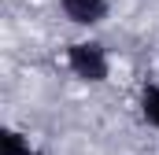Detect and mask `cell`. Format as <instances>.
<instances>
[{
  "mask_svg": "<svg viewBox=\"0 0 159 155\" xmlns=\"http://www.w3.org/2000/svg\"><path fill=\"white\" fill-rule=\"evenodd\" d=\"M63 63L67 70L78 78L81 85H104L111 78V55L100 41L85 37V41H70L67 52H63Z\"/></svg>",
  "mask_w": 159,
  "mask_h": 155,
  "instance_id": "cell-1",
  "label": "cell"
},
{
  "mask_svg": "<svg viewBox=\"0 0 159 155\" xmlns=\"http://www.w3.org/2000/svg\"><path fill=\"white\" fill-rule=\"evenodd\" d=\"M141 118L159 129V85H144L141 89Z\"/></svg>",
  "mask_w": 159,
  "mask_h": 155,
  "instance_id": "cell-4",
  "label": "cell"
},
{
  "mask_svg": "<svg viewBox=\"0 0 159 155\" xmlns=\"http://www.w3.org/2000/svg\"><path fill=\"white\" fill-rule=\"evenodd\" d=\"M0 155H41V148L26 137V133L4 126V129H0Z\"/></svg>",
  "mask_w": 159,
  "mask_h": 155,
  "instance_id": "cell-3",
  "label": "cell"
},
{
  "mask_svg": "<svg viewBox=\"0 0 159 155\" xmlns=\"http://www.w3.org/2000/svg\"><path fill=\"white\" fill-rule=\"evenodd\" d=\"M59 11H63L67 22L93 30V26H100V22L107 19L111 4H107V0H59Z\"/></svg>",
  "mask_w": 159,
  "mask_h": 155,
  "instance_id": "cell-2",
  "label": "cell"
}]
</instances>
